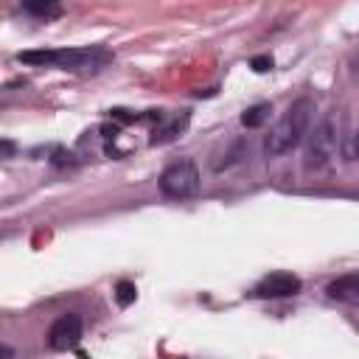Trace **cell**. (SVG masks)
Returning <instances> with one entry per match:
<instances>
[{
  "instance_id": "cell-4",
  "label": "cell",
  "mask_w": 359,
  "mask_h": 359,
  "mask_svg": "<svg viewBox=\"0 0 359 359\" xmlns=\"http://www.w3.org/2000/svg\"><path fill=\"white\" fill-rule=\"evenodd\" d=\"M81 339V317L79 314H62L50 328H48V345L53 351H70Z\"/></svg>"
},
{
  "instance_id": "cell-7",
  "label": "cell",
  "mask_w": 359,
  "mask_h": 359,
  "mask_svg": "<svg viewBox=\"0 0 359 359\" xmlns=\"http://www.w3.org/2000/svg\"><path fill=\"white\" fill-rule=\"evenodd\" d=\"M325 292L334 300H353V297H359V275H342V278L331 280L325 286Z\"/></svg>"
},
{
  "instance_id": "cell-2",
  "label": "cell",
  "mask_w": 359,
  "mask_h": 359,
  "mask_svg": "<svg viewBox=\"0 0 359 359\" xmlns=\"http://www.w3.org/2000/svg\"><path fill=\"white\" fill-rule=\"evenodd\" d=\"M199 188V168L194 160H177L163 168L160 174V191L168 199H188Z\"/></svg>"
},
{
  "instance_id": "cell-8",
  "label": "cell",
  "mask_w": 359,
  "mask_h": 359,
  "mask_svg": "<svg viewBox=\"0 0 359 359\" xmlns=\"http://www.w3.org/2000/svg\"><path fill=\"white\" fill-rule=\"evenodd\" d=\"M269 112H272V107H269V104H255V107H250V109L241 115V123H244L247 129L264 126V123L269 121Z\"/></svg>"
},
{
  "instance_id": "cell-6",
  "label": "cell",
  "mask_w": 359,
  "mask_h": 359,
  "mask_svg": "<svg viewBox=\"0 0 359 359\" xmlns=\"http://www.w3.org/2000/svg\"><path fill=\"white\" fill-rule=\"evenodd\" d=\"M185 123H188V112L174 115V118L160 115V118H157V126L151 129V143H165V140L177 137V135L185 129Z\"/></svg>"
},
{
  "instance_id": "cell-12",
  "label": "cell",
  "mask_w": 359,
  "mask_h": 359,
  "mask_svg": "<svg viewBox=\"0 0 359 359\" xmlns=\"http://www.w3.org/2000/svg\"><path fill=\"white\" fill-rule=\"evenodd\" d=\"M250 65H252L255 73H266V70H272V59H269V56H255Z\"/></svg>"
},
{
  "instance_id": "cell-9",
  "label": "cell",
  "mask_w": 359,
  "mask_h": 359,
  "mask_svg": "<svg viewBox=\"0 0 359 359\" xmlns=\"http://www.w3.org/2000/svg\"><path fill=\"white\" fill-rule=\"evenodd\" d=\"M20 6L28 14H36V17H53V14H59V0H20Z\"/></svg>"
},
{
  "instance_id": "cell-13",
  "label": "cell",
  "mask_w": 359,
  "mask_h": 359,
  "mask_svg": "<svg viewBox=\"0 0 359 359\" xmlns=\"http://www.w3.org/2000/svg\"><path fill=\"white\" fill-rule=\"evenodd\" d=\"M351 70H353V76L359 79V56H353V59H351Z\"/></svg>"
},
{
  "instance_id": "cell-1",
  "label": "cell",
  "mask_w": 359,
  "mask_h": 359,
  "mask_svg": "<svg viewBox=\"0 0 359 359\" xmlns=\"http://www.w3.org/2000/svg\"><path fill=\"white\" fill-rule=\"evenodd\" d=\"M311 112H314V101L311 98H297L283 112V118L269 129V135L264 140L266 157H278V154H286L289 149H294L300 143V137L306 135L309 123H311Z\"/></svg>"
},
{
  "instance_id": "cell-10",
  "label": "cell",
  "mask_w": 359,
  "mask_h": 359,
  "mask_svg": "<svg viewBox=\"0 0 359 359\" xmlns=\"http://www.w3.org/2000/svg\"><path fill=\"white\" fill-rule=\"evenodd\" d=\"M135 297H137L135 283H132V280H118V286H115V300H118V306H129V303H135Z\"/></svg>"
},
{
  "instance_id": "cell-11",
  "label": "cell",
  "mask_w": 359,
  "mask_h": 359,
  "mask_svg": "<svg viewBox=\"0 0 359 359\" xmlns=\"http://www.w3.org/2000/svg\"><path fill=\"white\" fill-rule=\"evenodd\" d=\"M342 157H345V160H359V129L351 132V135L342 140Z\"/></svg>"
},
{
  "instance_id": "cell-3",
  "label": "cell",
  "mask_w": 359,
  "mask_h": 359,
  "mask_svg": "<svg viewBox=\"0 0 359 359\" xmlns=\"http://www.w3.org/2000/svg\"><path fill=\"white\" fill-rule=\"evenodd\" d=\"M334 151H337V126H334V118H325L311 132L303 163H306V168H323L334 157Z\"/></svg>"
},
{
  "instance_id": "cell-5",
  "label": "cell",
  "mask_w": 359,
  "mask_h": 359,
  "mask_svg": "<svg viewBox=\"0 0 359 359\" xmlns=\"http://www.w3.org/2000/svg\"><path fill=\"white\" fill-rule=\"evenodd\" d=\"M297 292H300V278L292 272H272L255 286L258 297H292Z\"/></svg>"
}]
</instances>
